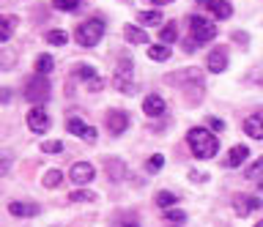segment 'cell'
Here are the masks:
<instances>
[{"mask_svg":"<svg viewBox=\"0 0 263 227\" xmlns=\"http://www.w3.org/2000/svg\"><path fill=\"white\" fill-rule=\"evenodd\" d=\"M151 3H156V6H164V3H173V0H151Z\"/></svg>","mask_w":263,"mask_h":227,"instance_id":"ab89813d","label":"cell"},{"mask_svg":"<svg viewBox=\"0 0 263 227\" xmlns=\"http://www.w3.org/2000/svg\"><path fill=\"white\" fill-rule=\"evenodd\" d=\"M77 77H82L85 82H90V79H96L99 74H96L93 66H85V63H80V66H77Z\"/></svg>","mask_w":263,"mask_h":227,"instance_id":"83f0119b","label":"cell"},{"mask_svg":"<svg viewBox=\"0 0 263 227\" xmlns=\"http://www.w3.org/2000/svg\"><path fill=\"white\" fill-rule=\"evenodd\" d=\"M164 219L173 222V224H178V222H184V219H186V214H184V211H176V208H164Z\"/></svg>","mask_w":263,"mask_h":227,"instance_id":"f1b7e54d","label":"cell"},{"mask_svg":"<svg viewBox=\"0 0 263 227\" xmlns=\"http://www.w3.org/2000/svg\"><path fill=\"white\" fill-rule=\"evenodd\" d=\"M244 134L252 137V140H263V115L244 118Z\"/></svg>","mask_w":263,"mask_h":227,"instance_id":"9a60e30c","label":"cell"},{"mask_svg":"<svg viewBox=\"0 0 263 227\" xmlns=\"http://www.w3.org/2000/svg\"><path fill=\"white\" fill-rule=\"evenodd\" d=\"M137 22H140V25H148V28H151V25H159V22H162V14H159V11H140V14H137Z\"/></svg>","mask_w":263,"mask_h":227,"instance_id":"603a6c76","label":"cell"},{"mask_svg":"<svg viewBox=\"0 0 263 227\" xmlns=\"http://www.w3.org/2000/svg\"><path fill=\"white\" fill-rule=\"evenodd\" d=\"M209 126L214 129V132H222V120L219 118H209Z\"/></svg>","mask_w":263,"mask_h":227,"instance_id":"8d00e7d4","label":"cell"},{"mask_svg":"<svg viewBox=\"0 0 263 227\" xmlns=\"http://www.w3.org/2000/svg\"><path fill=\"white\" fill-rule=\"evenodd\" d=\"M156 205H159V208H173V205H176V202H178V197H176V194H173V192H156Z\"/></svg>","mask_w":263,"mask_h":227,"instance_id":"7402d4cb","label":"cell"},{"mask_svg":"<svg viewBox=\"0 0 263 227\" xmlns=\"http://www.w3.org/2000/svg\"><path fill=\"white\" fill-rule=\"evenodd\" d=\"M102 88H104V82H102V79H90V82H88V91H102Z\"/></svg>","mask_w":263,"mask_h":227,"instance_id":"e575fe53","label":"cell"},{"mask_svg":"<svg viewBox=\"0 0 263 227\" xmlns=\"http://www.w3.org/2000/svg\"><path fill=\"white\" fill-rule=\"evenodd\" d=\"M0 101H11V91H8V88H0Z\"/></svg>","mask_w":263,"mask_h":227,"instance_id":"74e56055","label":"cell"},{"mask_svg":"<svg viewBox=\"0 0 263 227\" xmlns=\"http://www.w3.org/2000/svg\"><path fill=\"white\" fill-rule=\"evenodd\" d=\"M132 74H135V69H132V60L129 58H123L118 63V69H115V74H112L115 88H118L121 93H126V96L137 93V85H135V79H132Z\"/></svg>","mask_w":263,"mask_h":227,"instance_id":"3957f363","label":"cell"},{"mask_svg":"<svg viewBox=\"0 0 263 227\" xmlns=\"http://www.w3.org/2000/svg\"><path fill=\"white\" fill-rule=\"evenodd\" d=\"M25 99L30 104H41V101L49 99V82H47L44 74H36L28 85H25Z\"/></svg>","mask_w":263,"mask_h":227,"instance_id":"277c9868","label":"cell"},{"mask_svg":"<svg viewBox=\"0 0 263 227\" xmlns=\"http://www.w3.org/2000/svg\"><path fill=\"white\" fill-rule=\"evenodd\" d=\"M104 123H107V129H110V134H123L129 129V115L123 110H110L107 112V118H104Z\"/></svg>","mask_w":263,"mask_h":227,"instance_id":"ba28073f","label":"cell"},{"mask_svg":"<svg viewBox=\"0 0 263 227\" xmlns=\"http://www.w3.org/2000/svg\"><path fill=\"white\" fill-rule=\"evenodd\" d=\"M123 38H126L129 44H148V36L143 33V28H135V25L123 28Z\"/></svg>","mask_w":263,"mask_h":227,"instance_id":"ac0fdd59","label":"cell"},{"mask_svg":"<svg viewBox=\"0 0 263 227\" xmlns=\"http://www.w3.org/2000/svg\"><path fill=\"white\" fill-rule=\"evenodd\" d=\"M112 227H140V224L135 222V219H123V222H115Z\"/></svg>","mask_w":263,"mask_h":227,"instance_id":"d590c367","label":"cell"},{"mask_svg":"<svg viewBox=\"0 0 263 227\" xmlns=\"http://www.w3.org/2000/svg\"><path fill=\"white\" fill-rule=\"evenodd\" d=\"M200 3L209 6V11H211L217 19H228L230 14H233V6H230L228 0H200Z\"/></svg>","mask_w":263,"mask_h":227,"instance_id":"4fadbf2b","label":"cell"},{"mask_svg":"<svg viewBox=\"0 0 263 227\" xmlns=\"http://www.w3.org/2000/svg\"><path fill=\"white\" fill-rule=\"evenodd\" d=\"M61 181H63V173H61V170H47L44 178H41V183H44L47 189H55V186H61Z\"/></svg>","mask_w":263,"mask_h":227,"instance_id":"ffe728a7","label":"cell"},{"mask_svg":"<svg viewBox=\"0 0 263 227\" xmlns=\"http://www.w3.org/2000/svg\"><path fill=\"white\" fill-rule=\"evenodd\" d=\"M260 205H263V200L250 197V194H236V197H233V211L238 216H250L252 211H258Z\"/></svg>","mask_w":263,"mask_h":227,"instance_id":"30bf717a","label":"cell"},{"mask_svg":"<svg viewBox=\"0 0 263 227\" xmlns=\"http://www.w3.org/2000/svg\"><path fill=\"white\" fill-rule=\"evenodd\" d=\"M66 129L74 134V137H82L85 142H96V129L93 126H88L85 120H80V118H69L66 120Z\"/></svg>","mask_w":263,"mask_h":227,"instance_id":"9c48e42d","label":"cell"},{"mask_svg":"<svg viewBox=\"0 0 263 227\" xmlns=\"http://www.w3.org/2000/svg\"><path fill=\"white\" fill-rule=\"evenodd\" d=\"M8 214L11 216H20V219H28V216H39L41 214V208L36 205V202H11V205H8Z\"/></svg>","mask_w":263,"mask_h":227,"instance_id":"8fae6325","label":"cell"},{"mask_svg":"<svg viewBox=\"0 0 263 227\" xmlns=\"http://www.w3.org/2000/svg\"><path fill=\"white\" fill-rule=\"evenodd\" d=\"M176 36H178V30H176V25H173V22H167V25L159 30V42H162V44H173V42H176Z\"/></svg>","mask_w":263,"mask_h":227,"instance_id":"cb8c5ba5","label":"cell"},{"mask_svg":"<svg viewBox=\"0 0 263 227\" xmlns=\"http://www.w3.org/2000/svg\"><path fill=\"white\" fill-rule=\"evenodd\" d=\"M189 175H192V181H203V178H205L203 173H197V170H192V173H189Z\"/></svg>","mask_w":263,"mask_h":227,"instance_id":"f35d334b","label":"cell"},{"mask_svg":"<svg viewBox=\"0 0 263 227\" xmlns=\"http://www.w3.org/2000/svg\"><path fill=\"white\" fill-rule=\"evenodd\" d=\"M102 36H104V22L99 17H90L85 22H80L77 30H74V38H77L80 47H96Z\"/></svg>","mask_w":263,"mask_h":227,"instance_id":"7a4b0ae2","label":"cell"},{"mask_svg":"<svg viewBox=\"0 0 263 227\" xmlns=\"http://www.w3.org/2000/svg\"><path fill=\"white\" fill-rule=\"evenodd\" d=\"M66 42H69V33H66V30H49V33H47V44L63 47Z\"/></svg>","mask_w":263,"mask_h":227,"instance_id":"d4e9b609","label":"cell"},{"mask_svg":"<svg viewBox=\"0 0 263 227\" xmlns=\"http://www.w3.org/2000/svg\"><path fill=\"white\" fill-rule=\"evenodd\" d=\"M255 227H263V219H260V222H258V224H255Z\"/></svg>","mask_w":263,"mask_h":227,"instance_id":"60d3db41","label":"cell"},{"mask_svg":"<svg viewBox=\"0 0 263 227\" xmlns=\"http://www.w3.org/2000/svg\"><path fill=\"white\" fill-rule=\"evenodd\" d=\"M69 200H71V202H90V200H96V194L88 192V189H74V192L69 194Z\"/></svg>","mask_w":263,"mask_h":227,"instance_id":"484cf974","label":"cell"},{"mask_svg":"<svg viewBox=\"0 0 263 227\" xmlns=\"http://www.w3.org/2000/svg\"><path fill=\"white\" fill-rule=\"evenodd\" d=\"M69 178L77 186H88L96 178V170H93V164H88V161H74L71 170H69Z\"/></svg>","mask_w":263,"mask_h":227,"instance_id":"8992f818","label":"cell"},{"mask_svg":"<svg viewBox=\"0 0 263 227\" xmlns=\"http://www.w3.org/2000/svg\"><path fill=\"white\" fill-rule=\"evenodd\" d=\"M260 175H263V156L258 161H252V167L247 170V178H250V181H252V178H260Z\"/></svg>","mask_w":263,"mask_h":227,"instance_id":"1f68e13d","label":"cell"},{"mask_svg":"<svg viewBox=\"0 0 263 227\" xmlns=\"http://www.w3.org/2000/svg\"><path fill=\"white\" fill-rule=\"evenodd\" d=\"M260 115H263V112H260Z\"/></svg>","mask_w":263,"mask_h":227,"instance_id":"b9f144b4","label":"cell"},{"mask_svg":"<svg viewBox=\"0 0 263 227\" xmlns=\"http://www.w3.org/2000/svg\"><path fill=\"white\" fill-rule=\"evenodd\" d=\"M16 28V17H11V14H0V44L8 42Z\"/></svg>","mask_w":263,"mask_h":227,"instance_id":"2e32d148","label":"cell"},{"mask_svg":"<svg viewBox=\"0 0 263 227\" xmlns=\"http://www.w3.org/2000/svg\"><path fill=\"white\" fill-rule=\"evenodd\" d=\"M186 142H189V151H192L197 159H211V156H217V151H219V140L214 137V132H209V129H203V126L189 129Z\"/></svg>","mask_w":263,"mask_h":227,"instance_id":"6da1fadb","label":"cell"},{"mask_svg":"<svg viewBox=\"0 0 263 227\" xmlns=\"http://www.w3.org/2000/svg\"><path fill=\"white\" fill-rule=\"evenodd\" d=\"M164 99L162 96H156V93H151V96H145V101H143V112L148 118H156V115H164Z\"/></svg>","mask_w":263,"mask_h":227,"instance_id":"7c38bea8","label":"cell"},{"mask_svg":"<svg viewBox=\"0 0 263 227\" xmlns=\"http://www.w3.org/2000/svg\"><path fill=\"white\" fill-rule=\"evenodd\" d=\"M164 164V156H159V153H156V156H151L148 159V170H159Z\"/></svg>","mask_w":263,"mask_h":227,"instance_id":"836d02e7","label":"cell"},{"mask_svg":"<svg viewBox=\"0 0 263 227\" xmlns=\"http://www.w3.org/2000/svg\"><path fill=\"white\" fill-rule=\"evenodd\" d=\"M52 66H55V60H52V55H39L36 58V74H49L52 71Z\"/></svg>","mask_w":263,"mask_h":227,"instance_id":"44dd1931","label":"cell"},{"mask_svg":"<svg viewBox=\"0 0 263 227\" xmlns=\"http://www.w3.org/2000/svg\"><path fill=\"white\" fill-rule=\"evenodd\" d=\"M189 30H192L195 42L197 44H209L214 36H217V25L203 17H189Z\"/></svg>","mask_w":263,"mask_h":227,"instance_id":"5b68a950","label":"cell"},{"mask_svg":"<svg viewBox=\"0 0 263 227\" xmlns=\"http://www.w3.org/2000/svg\"><path fill=\"white\" fill-rule=\"evenodd\" d=\"M41 151H44V153H61L63 142L61 140H47V142H41Z\"/></svg>","mask_w":263,"mask_h":227,"instance_id":"4dcf8cb0","label":"cell"},{"mask_svg":"<svg viewBox=\"0 0 263 227\" xmlns=\"http://www.w3.org/2000/svg\"><path fill=\"white\" fill-rule=\"evenodd\" d=\"M11 164H14V156L8 151H0V175H6L11 170Z\"/></svg>","mask_w":263,"mask_h":227,"instance_id":"f546056e","label":"cell"},{"mask_svg":"<svg viewBox=\"0 0 263 227\" xmlns=\"http://www.w3.org/2000/svg\"><path fill=\"white\" fill-rule=\"evenodd\" d=\"M148 58H151V60H170V47L167 44L148 47Z\"/></svg>","mask_w":263,"mask_h":227,"instance_id":"d6986e66","label":"cell"},{"mask_svg":"<svg viewBox=\"0 0 263 227\" xmlns=\"http://www.w3.org/2000/svg\"><path fill=\"white\" fill-rule=\"evenodd\" d=\"M247 156H250V148H247V145H236V148L230 151V156L225 159V167H238L241 161H247Z\"/></svg>","mask_w":263,"mask_h":227,"instance_id":"e0dca14e","label":"cell"},{"mask_svg":"<svg viewBox=\"0 0 263 227\" xmlns=\"http://www.w3.org/2000/svg\"><path fill=\"white\" fill-rule=\"evenodd\" d=\"M80 3L82 0H52V6L58 11H74V9H80Z\"/></svg>","mask_w":263,"mask_h":227,"instance_id":"4316f807","label":"cell"},{"mask_svg":"<svg viewBox=\"0 0 263 227\" xmlns=\"http://www.w3.org/2000/svg\"><path fill=\"white\" fill-rule=\"evenodd\" d=\"M107 173H112L110 178H112V181H118L121 173H123V164H118V161H107Z\"/></svg>","mask_w":263,"mask_h":227,"instance_id":"d6a6232c","label":"cell"},{"mask_svg":"<svg viewBox=\"0 0 263 227\" xmlns=\"http://www.w3.org/2000/svg\"><path fill=\"white\" fill-rule=\"evenodd\" d=\"M28 129L36 134H44L49 129V115L44 112L41 104H33V110H28Z\"/></svg>","mask_w":263,"mask_h":227,"instance_id":"52a82bcc","label":"cell"},{"mask_svg":"<svg viewBox=\"0 0 263 227\" xmlns=\"http://www.w3.org/2000/svg\"><path fill=\"white\" fill-rule=\"evenodd\" d=\"M228 66V58H225V52L222 50H211L209 52V58H205V69L211 71V74H222Z\"/></svg>","mask_w":263,"mask_h":227,"instance_id":"5bb4252c","label":"cell"}]
</instances>
